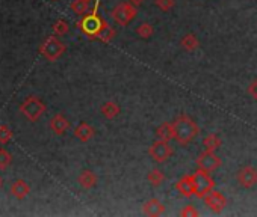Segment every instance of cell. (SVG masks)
Returning <instances> with one entry per match:
<instances>
[{
    "label": "cell",
    "mask_w": 257,
    "mask_h": 217,
    "mask_svg": "<svg viewBox=\"0 0 257 217\" xmlns=\"http://www.w3.org/2000/svg\"><path fill=\"white\" fill-rule=\"evenodd\" d=\"M172 131H174V141L185 146L199 136L200 128L191 116L182 115L172 121Z\"/></svg>",
    "instance_id": "1"
},
{
    "label": "cell",
    "mask_w": 257,
    "mask_h": 217,
    "mask_svg": "<svg viewBox=\"0 0 257 217\" xmlns=\"http://www.w3.org/2000/svg\"><path fill=\"white\" fill-rule=\"evenodd\" d=\"M194 187H195V196L199 199H203L204 196L215 189V180L209 175V172L199 169L194 173Z\"/></svg>",
    "instance_id": "2"
},
{
    "label": "cell",
    "mask_w": 257,
    "mask_h": 217,
    "mask_svg": "<svg viewBox=\"0 0 257 217\" xmlns=\"http://www.w3.org/2000/svg\"><path fill=\"white\" fill-rule=\"evenodd\" d=\"M20 112H22L29 121L35 122L41 118L46 112V104L36 96H29L25 100V103L20 106Z\"/></svg>",
    "instance_id": "3"
},
{
    "label": "cell",
    "mask_w": 257,
    "mask_h": 217,
    "mask_svg": "<svg viewBox=\"0 0 257 217\" xmlns=\"http://www.w3.org/2000/svg\"><path fill=\"white\" fill-rule=\"evenodd\" d=\"M65 53V46L55 36H49L41 44V54L49 62H55Z\"/></svg>",
    "instance_id": "4"
},
{
    "label": "cell",
    "mask_w": 257,
    "mask_h": 217,
    "mask_svg": "<svg viewBox=\"0 0 257 217\" xmlns=\"http://www.w3.org/2000/svg\"><path fill=\"white\" fill-rule=\"evenodd\" d=\"M135 17H136V6H133L130 2L118 3L112 11V18L120 26H127Z\"/></svg>",
    "instance_id": "5"
},
{
    "label": "cell",
    "mask_w": 257,
    "mask_h": 217,
    "mask_svg": "<svg viewBox=\"0 0 257 217\" xmlns=\"http://www.w3.org/2000/svg\"><path fill=\"white\" fill-rule=\"evenodd\" d=\"M172 148L168 142L164 141H157L151 144V146L148 148V155L156 162V163H165L168 159H171L172 155Z\"/></svg>",
    "instance_id": "6"
},
{
    "label": "cell",
    "mask_w": 257,
    "mask_h": 217,
    "mask_svg": "<svg viewBox=\"0 0 257 217\" xmlns=\"http://www.w3.org/2000/svg\"><path fill=\"white\" fill-rule=\"evenodd\" d=\"M197 166L206 172H213L221 166V159L215 154V151L204 149L199 157H197Z\"/></svg>",
    "instance_id": "7"
},
{
    "label": "cell",
    "mask_w": 257,
    "mask_h": 217,
    "mask_svg": "<svg viewBox=\"0 0 257 217\" xmlns=\"http://www.w3.org/2000/svg\"><path fill=\"white\" fill-rule=\"evenodd\" d=\"M81 29L84 30V33H86L88 36H97V33L103 29V26L106 24V22H103L102 17H98L95 12L86 15L81 23Z\"/></svg>",
    "instance_id": "8"
},
{
    "label": "cell",
    "mask_w": 257,
    "mask_h": 217,
    "mask_svg": "<svg viewBox=\"0 0 257 217\" xmlns=\"http://www.w3.org/2000/svg\"><path fill=\"white\" fill-rule=\"evenodd\" d=\"M236 180L242 189H253L257 184V169L254 166H244L236 173Z\"/></svg>",
    "instance_id": "9"
},
{
    "label": "cell",
    "mask_w": 257,
    "mask_h": 217,
    "mask_svg": "<svg viewBox=\"0 0 257 217\" xmlns=\"http://www.w3.org/2000/svg\"><path fill=\"white\" fill-rule=\"evenodd\" d=\"M203 201L209 207V210L213 213H221L227 207V199L221 192H215V190L209 192L203 198Z\"/></svg>",
    "instance_id": "10"
},
{
    "label": "cell",
    "mask_w": 257,
    "mask_h": 217,
    "mask_svg": "<svg viewBox=\"0 0 257 217\" xmlns=\"http://www.w3.org/2000/svg\"><path fill=\"white\" fill-rule=\"evenodd\" d=\"M175 189L182 196H186V198H191V196L195 194V187H194V175H185L177 181Z\"/></svg>",
    "instance_id": "11"
},
{
    "label": "cell",
    "mask_w": 257,
    "mask_h": 217,
    "mask_svg": "<svg viewBox=\"0 0 257 217\" xmlns=\"http://www.w3.org/2000/svg\"><path fill=\"white\" fill-rule=\"evenodd\" d=\"M70 128V122H68V120L64 116V115H55L52 120H50V130L55 133V134H64V133H67V130Z\"/></svg>",
    "instance_id": "12"
},
{
    "label": "cell",
    "mask_w": 257,
    "mask_h": 217,
    "mask_svg": "<svg viewBox=\"0 0 257 217\" xmlns=\"http://www.w3.org/2000/svg\"><path fill=\"white\" fill-rule=\"evenodd\" d=\"M143 213L145 216H162L165 213V205L159 199H150L143 205Z\"/></svg>",
    "instance_id": "13"
},
{
    "label": "cell",
    "mask_w": 257,
    "mask_h": 217,
    "mask_svg": "<svg viewBox=\"0 0 257 217\" xmlns=\"http://www.w3.org/2000/svg\"><path fill=\"white\" fill-rule=\"evenodd\" d=\"M77 183H79V186H81L82 189L89 190V189L95 187V184H97V175L92 170L85 169V170L81 172V175L77 176Z\"/></svg>",
    "instance_id": "14"
},
{
    "label": "cell",
    "mask_w": 257,
    "mask_h": 217,
    "mask_svg": "<svg viewBox=\"0 0 257 217\" xmlns=\"http://www.w3.org/2000/svg\"><path fill=\"white\" fill-rule=\"evenodd\" d=\"M94 134H95V131H94V128H92L88 122H81V124H79V125L74 128V136H76L81 142H88V141H91L92 137H94Z\"/></svg>",
    "instance_id": "15"
},
{
    "label": "cell",
    "mask_w": 257,
    "mask_h": 217,
    "mask_svg": "<svg viewBox=\"0 0 257 217\" xmlns=\"http://www.w3.org/2000/svg\"><path fill=\"white\" fill-rule=\"evenodd\" d=\"M29 192H30V187L23 180H17L11 186V194L14 196L15 199H25L26 196L29 194Z\"/></svg>",
    "instance_id": "16"
},
{
    "label": "cell",
    "mask_w": 257,
    "mask_h": 217,
    "mask_svg": "<svg viewBox=\"0 0 257 217\" xmlns=\"http://www.w3.org/2000/svg\"><path fill=\"white\" fill-rule=\"evenodd\" d=\"M156 139L157 141H164V142H170L171 139H174V131H172V122H164L161 127L156 128Z\"/></svg>",
    "instance_id": "17"
},
{
    "label": "cell",
    "mask_w": 257,
    "mask_h": 217,
    "mask_svg": "<svg viewBox=\"0 0 257 217\" xmlns=\"http://www.w3.org/2000/svg\"><path fill=\"white\" fill-rule=\"evenodd\" d=\"M102 115L106 118V120H115V118L121 113V107L118 106L115 101H106L102 107H100Z\"/></svg>",
    "instance_id": "18"
},
{
    "label": "cell",
    "mask_w": 257,
    "mask_h": 217,
    "mask_svg": "<svg viewBox=\"0 0 257 217\" xmlns=\"http://www.w3.org/2000/svg\"><path fill=\"white\" fill-rule=\"evenodd\" d=\"M180 46H182L186 51H194V50L199 48L200 41H199V38H197V35H194V33H186V35L180 39Z\"/></svg>",
    "instance_id": "19"
},
{
    "label": "cell",
    "mask_w": 257,
    "mask_h": 217,
    "mask_svg": "<svg viewBox=\"0 0 257 217\" xmlns=\"http://www.w3.org/2000/svg\"><path fill=\"white\" fill-rule=\"evenodd\" d=\"M221 145H223V141L218 134H207L203 139V146H204V149H209V151L220 149Z\"/></svg>",
    "instance_id": "20"
},
{
    "label": "cell",
    "mask_w": 257,
    "mask_h": 217,
    "mask_svg": "<svg viewBox=\"0 0 257 217\" xmlns=\"http://www.w3.org/2000/svg\"><path fill=\"white\" fill-rule=\"evenodd\" d=\"M147 180H148V183H150L151 186L159 187V186L165 181V175H164V172L159 170V169H151V170L148 172V175H147Z\"/></svg>",
    "instance_id": "21"
},
{
    "label": "cell",
    "mask_w": 257,
    "mask_h": 217,
    "mask_svg": "<svg viewBox=\"0 0 257 217\" xmlns=\"http://www.w3.org/2000/svg\"><path fill=\"white\" fill-rule=\"evenodd\" d=\"M95 38H97V39H100L102 43H111L112 39L115 38V30H114L108 23H106V24L103 26V29L97 33Z\"/></svg>",
    "instance_id": "22"
},
{
    "label": "cell",
    "mask_w": 257,
    "mask_h": 217,
    "mask_svg": "<svg viewBox=\"0 0 257 217\" xmlns=\"http://www.w3.org/2000/svg\"><path fill=\"white\" fill-rule=\"evenodd\" d=\"M89 9V2L88 0H73L71 3V11L77 15H85Z\"/></svg>",
    "instance_id": "23"
},
{
    "label": "cell",
    "mask_w": 257,
    "mask_h": 217,
    "mask_svg": "<svg viewBox=\"0 0 257 217\" xmlns=\"http://www.w3.org/2000/svg\"><path fill=\"white\" fill-rule=\"evenodd\" d=\"M136 33H138V36L143 38V39H148V38H151V36H153L154 29H153V26H151L150 23H143V24L138 26Z\"/></svg>",
    "instance_id": "24"
},
{
    "label": "cell",
    "mask_w": 257,
    "mask_h": 217,
    "mask_svg": "<svg viewBox=\"0 0 257 217\" xmlns=\"http://www.w3.org/2000/svg\"><path fill=\"white\" fill-rule=\"evenodd\" d=\"M68 30H70V26H68V23L65 22V20H57V22L53 24V32L59 36L67 35Z\"/></svg>",
    "instance_id": "25"
},
{
    "label": "cell",
    "mask_w": 257,
    "mask_h": 217,
    "mask_svg": "<svg viewBox=\"0 0 257 217\" xmlns=\"http://www.w3.org/2000/svg\"><path fill=\"white\" fill-rule=\"evenodd\" d=\"M12 139V130L6 124H0V144L5 145Z\"/></svg>",
    "instance_id": "26"
},
{
    "label": "cell",
    "mask_w": 257,
    "mask_h": 217,
    "mask_svg": "<svg viewBox=\"0 0 257 217\" xmlns=\"http://www.w3.org/2000/svg\"><path fill=\"white\" fill-rule=\"evenodd\" d=\"M12 163V154L6 149H0V170L6 169Z\"/></svg>",
    "instance_id": "27"
},
{
    "label": "cell",
    "mask_w": 257,
    "mask_h": 217,
    "mask_svg": "<svg viewBox=\"0 0 257 217\" xmlns=\"http://www.w3.org/2000/svg\"><path fill=\"white\" fill-rule=\"evenodd\" d=\"M200 213H199V210H197L194 205H185L182 210H180V216L182 217H197Z\"/></svg>",
    "instance_id": "28"
},
{
    "label": "cell",
    "mask_w": 257,
    "mask_h": 217,
    "mask_svg": "<svg viewBox=\"0 0 257 217\" xmlns=\"http://www.w3.org/2000/svg\"><path fill=\"white\" fill-rule=\"evenodd\" d=\"M156 6L159 8L161 11H164V12H167V11H170L172 6H174V3H175V0H156Z\"/></svg>",
    "instance_id": "29"
},
{
    "label": "cell",
    "mask_w": 257,
    "mask_h": 217,
    "mask_svg": "<svg viewBox=\"0 0 257 217\" xmlns=\"http://www.w3.org/2000/svg\"><path fill=\"white\" fill-rule=\"evenodd\" d=\"M248 95L257 103V78L250 83V86H248Z\"/></svg>",
    "instance_id": "30"
},
{
    "label": "cell",
    "mask_w": 257,
    "mask_h": 217,
    "mask_svg": "<svg viewBox=\"0 0 257 217\" xmlns=\"http://www.w3.org/2000/svg\"><path fill=\"white\" fill-rule=\"evenodd\" d=\"M129 2H130L133 6H136V8H138V6H141V5L144 3V0H129Z\"/></svg>",
    "instance_id": "31"
},
{
    "label": "cell",
    "mask_w": 257,
    "mask_h": 217,
    "mask_svg": "<svg viewBox=\"0 0 257 217\" xmlns=\"http://www.w3.org/2000/svg\"><path fill=\"white\" fill-rule=\"evenodd\" d=\"M2 186H3V180H2V176H0V189H2Z\"/></svg>",
    "instance_id": "32"
},
{
    "label": "cell",
    "mask_w": 257,
    "mask_h": 217,
    "mask_svg": "<svg viewBox=\"0 0 257 217\" xmlns=\"http://www.w3.org/2000/svg\"><path fill=\"white\" fill-rule=\"evenodd\" d=\"M88 2H91V0H88Z\"/></svg>",
    "instance_id": "33"
}]
</instances>
